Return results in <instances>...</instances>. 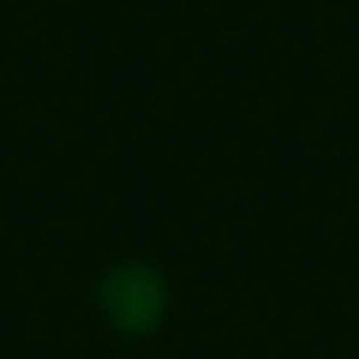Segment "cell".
Masks as SVG:
<instances>
[{
  "label": "cell",
  "instance_id": "6da1fadb",
  "mask_svg": "<svg viewBox=\"0 0 359 359\" xmlns=\"http://www.w3.org/2000/svg\"><path fill=\"white\" fill-rule=\"evenodd\" d=\"M102 306L114 323H126V330H144V323L162 311V287L150 282V269H120L114 282L102 287Z\"/></svg>",
  "mask_w": 359,
  "mask_h": 359
}]
</instances>
